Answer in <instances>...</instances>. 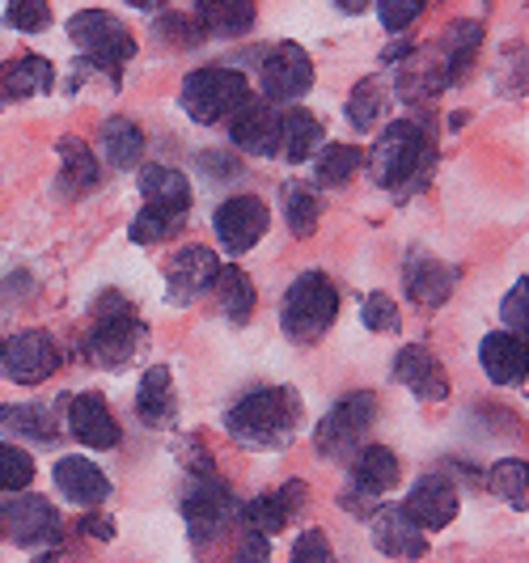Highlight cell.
<instances>
[{"mask_svg":"<svg viewBox=\"0 0 529 563\" xmlns=\"http://www.w3.org/2000/svg\"><path fill=\"white\" fill-rule=\"evenodd\" d=\"M34 483V457L0 441V492H26Z\"/></svg>","mask_w":529,"mask_h":563,"instance_id":"38","label":"cell"},{"mask_svg":"<svg viewBox=\"0 0 529 563\" xmlns=\"http://www.w3.org/2000/svg\"><path fill=\"white\" fill-rule=\"evenodd\" d=\"M56 85V68L52 59L43 56H22V59H9L0 68V98H34V93H47Z\"/></svg>","mask_w":529,"mask_h":563,"instance_id":"27","label":"cell"},{"mask_svg":"<svg viewBox=\"0 0 529 563\" xmlns=\"http://www.w3.org/2000/svg\"><path fill=\"white\" fill-rule=\"evenodd\" d=\"M288 563H334V551H331V538L327 530H306V534L293 542V555Z\"/></svg>","mask_w":529,"mask_h":563,"instance_id":"44","label":"cell"},{"mask_svg":"<svg viewBox=\"0 0 529 563\" xmlns=\"http://www.w3.org/2000/svg\"><path fill=\"white\" fill-rule=\"evenodd\" d=\"M267 555H272L267 538L254 534V530H246V534H242V542H238V551H233V560H229V563H267Z\"/></svg>","mask_w":529,"mask_h":563,"instance_id":"47","label":"cell"},{"mask_svg":"<svg viewBox=\"0 0 529 563\" xmlns=\"http://www.w3.org/2000/svg\"><path fill=\"white\" fill-rule=\"evenodd\" d=\"M301 508H306V487H301V483H284L279 492H263V496H254L251 505H242L238 517L246 521V530L272 538V534H279Z\"/></svg>","mask_w":529,"mask_h":563,"instance_id":"17","label":"cell"},{"mask_svg":"<svg viewBox=\"0 0 529 563\" xmlns=\"http://www.w3.org/2000/svg\"><path fill=\"white\" fill-rule=\"evenodd\" d=\"M394 382L398 386H407L419 402H441L449 398V373L445 365L428 352V347H403L398 356H394Z\"/></svg>","mask_w":529,"mask_h":563,"instance_id":"16","label":"cell"},{"mask_svg":"<svg viewBox=\"0 0 529 563\" xmlns=\"http://www.w3.org/2000/svg\"><path fill=\"white\" fill-rule=\"evenodd\" d=\"M0 428L13 432L18 441H34V445H56V411L43 402H9L0 407Z\"/></svg>","mask_w":529,"mask_h":563,"instance_id":"26","label":"cell"},{"mask_svg":"<svg viewBox=\"0 0 529 563\" xmlns=\"http://www.w3.org/2000/svg\"><path fill=\"white\" fill-rule=\"evenodd\" d=\"M93 313H98V318H119V313H132V306H128L123 292H102L98 306H93Z\"/></svg>","mask_w":529,"mask_h":563,"instance_id":"49","label":"cell"},{"mask_svg":"<svg viewBox=\"0 0 529 563\" xmlns=\"http://www.w3.org/2000/svg\"><path fill=\"white\" fill-rule=\"evenodd\" d=\"M361 313H364V327H368V331H382V335H394V331L403 327L398 306H394V297H386V292H368Z\"/></svg>","mask_w":529,"mask_h":563,"instance_id":"39","label":"cell"},{"mask_svg":"<svg viewBox=\"0 0 529 563\" xmlns=\"http://www.w3.org/2000/svg\"><path fill=\"white\" fill-rule=\"evenodd\" d=\"M0 534H4V526H0Z\"/></svg>","mask_w":529,"mask_h":563,"instance_id":"55","label":"cell"},{"mask_svg":"<svg viewBox=\"0 0 529 563\" xmlns=\"http://www.w3.org/2000/svg\"><path fill=\"white\" fill-rule=\"evenodd\" d=\"M0 526L18 547H52L59 542V512L43 496H13L9 505H0Z\"/></svg>","mask_w":529,"mask_h":563,"instance_id":"11","label":"cell"},{"mask_svg":"<svg viewBox=\"0 0 529 563\" xmlns=\"http://www.w3.org/2000/svg\"><path fill=\"white\" fill-rule=\"evenodd\" d=\"M144 339H148V327L140 318H132V313L98 318V327L85 335V356L102 368H119L136 356Z\"/></svg>","mask_w":529,"mask_h":563,"instance_id":"12","label":"cell"},{"mask_svg":"<svg viewBox=\"0 0 529 563\" xmlns=\"http://www.w3.org/2000/svg\"><path fill=\"white\" fill-rule=\"evenodd\" d=\"M284 217H288V229L293 238H309L318 229V217H322V203L309 187H284Z\"/></svg>","mask_w":529,"mask_h":563,"instance_id":"37","label":"cell"},{"mask_svg":"<svg viewBox=\"0 0 529 563\" xmlns=\"http://www.w3.org/2000/svg\"><path fill=\"white\" fill-rule=\"evenodd\" d=\"M68 428H73V437L89 445V450H114L119 441H123V432H119V420H114V411L107 407V398L102 395H77L73 398V407H68Z\"/></svg>","mask_w":529,"mask_h":563,"instance_id":"18","label":"cell"},{"mask_svg":"<svg viewBox=\"0 0 529 563\" xmlns=\"http://www.w3.org/2000/svg\"><path fill=\"white\" fill-rule=\"evenodd\" d=\"M382 111H386V81H382V77H364V81L352 89V98H348V123H352L356 132H373Z\"/></svg>","mask_w":529,"mask_h":563,"instance_id":"35","label":"cell"},{"mask_svg":"<svg viewBox=\"0 0 529 563\" xmlns=\"http://www.w3.org/2000/svg\"><path fill=\"white\" fill-rule=\"evenodd\" d=\"M432 166V144H428V132L398 119L390 123L377 144L368 148V178L377 187H390V191H407L419 183V169Z\"/></svg>","mask_w":529,"mask_h":563,"instance_id":"2","label":"cell"},{"mask_svg":"<svg viewBox=\"0 0 529 563\" xmlns=\"http://www.w3.org/2000/svg\"><path fill=\"white\" fill-rule=\"evenodd\" d=\"M453 288H458V267H449L441 258H428V254L407 263V297L419 306L441 310Z\"/></svg>","mask_w":529,"mask_h":563,"instance_id":"22","label":"cell"},{"mask_svg":"<svg viewBox=\"0 0 529 563\" xmlns=\"http://www.w3.org/2000/svg\"><path fill=\"white\" fill-rule=\"evenodd\" d=\"M258 85H263V98L272 102H297L313 85V59L301 43H279L258 64Z\"/></svg>","mask_w":529,"mask_h":563,"instance_id":"9","label":"cell"},{"mask_svg":"<svg viewBox=\"0 0 529 563\" xmlns=\"http://www.w3.org/2000/svg\"><path fill=\"white\" fill-rule=\"evenodd\" d=\"M377 18H382V26L390 30V34H403V30L419 18V4H416V0H407V4H394V0H386V4L377 9Z\"/></svg>","mask_w":529,"mask_h":563,"instance_id":"46","label":"cell"},{"mask_svg":"<svg viewBox=\"0 0 529 563\" xmlns=\"http://www.w3.org/2000/svg\"><path fill=\"white\" fill-rule=\"evenodd\" d=\"M199 166H203L208 178H233V174H238V162H233L229 153H203Z\"/></svg>","mask_w":529,"mask_h":563,"instance_id":"48","label":"cell"},{"mask_svg":"<svg viewBox=\"0 0 529 563\" xmlns=\"http://www.w3.org/2000/svg\"><path fill=\"white\" fill-rule=\"evenodd\" d=\"M217 276H221L217 254L203 251V246H183L166 263V301L169 306H187V301H196L203 288H212Z\"/></svg>","mask_w":529,"mask_h":563,"instance_id":"13","label":"cell"},{"mask_svg":"<svg viewBox=\"0 0 529 563\" xmlns=\"http://www.w3.org/2000/svg\"><path fill=\"white\" fill-rule=\"evenodd\" d=\"M212 288H217V306H221V313L229 318V322H233V327L251 322L258 292H254L251 276H246L242 267H221V276L212 280Z\"/></svg>","mask_w":529,"mask_h":563,"instance_id":"30","label":"cell"},{"mask_svg":"<svg viewBox=\"0 0 529 563\" xmlns=\"http://www.w3.org/2000/svg\"><path fill=\"white\" fill-rule=\"evenodd\" d=\"M334 313H339V288L331 284V276L306 272L284 292L279 327H284V335L293 339V343H318L331 331Z\"/></svg>","mask_w":529,"mask_h":563,"instance_id":"3","label":"cell"},{"mask_svg":"<svg viewBox=\"0 0 529 563\" xmlns=\"http://www.w3.org/2000/svg\"><path fill=\"white\" fill-rule=\"evenodd\" d=\"M339 505L348 508V512H356V517H373V496H364V492H356V496H339Z\"/></svg>","mask_w":529,"mask_h":563,"instance_id":"51","label":"cell"},{"mask_svg":"<svg viewBox=\"0 0 529 563\" xmlns=\"http://www.w3.org/2000/svg\"><path fill=\"white\" fill-rule=\"evenodd\" d=\"M368 521H373V547H377L382 555H394V560H419V555L428 551L423 530H419L416 521H407V512H403L398 505L377 508Z\"/></svg>","mask_w":529,"mask_h":563,"instance_id":"21","label":"cell"},{"mask_svg":"<svg viewBox=\"0 0 529 563\" xmlns=\"http://www.w3.org/2000/svg\"><path fill=\"white\" fill-rule=\"evenodd\" d=\"M81 534H93V538H102V542H111V538H114V521H107V517H85Z\"/></svg>","mask_w":529,"mask_h":563,"instance_id":"50","label":"cell"},{"mask_svg":"<svg viewBox=\"0 0 529 563\" xmlns=\"http://www.w3.org/2000/svg\"><path fill=\"white\" fill-rule=\"evenodd\" d=\"M136 411L148 428H166V423H174L178 398H174V377H169L166 365H153L148 373H144V382H140V390H136Z\"/></svg>","mask_w":529,"mask_h":563,"instance_id":"28","label":"cell"},{"mask_svg":"<svg viewBox=\"0 0 529 563\" xmlns=\"http://www.w3.org/2000/svg\"><path fill=\"white\" fill-rule=\"evenodd\" d=\"M251 98V85L238 68H196L183 81V111L196 123H221Z\"/></svg>","mask_w":529,"mask_h":563,"instance_id":"5","label":"cell"},{"mask_svg":"<svg viewBox=\"0 0 529 563\" xmlns=\"http://www.w3.org/2000/svg\"><path fill=\"white\" fill-rule=\"evenodd\" d=\"M229 136H233V148H242V153H251V157H276L279 111L272 107V102H254V98H246V102L233 111Z\"/></svg>","mask_w":529,"mask_h":563,"instance_id":"15","label":"cell"},{"mask_svg":"<svg viewBox=\"0 0 529 563\" xmlns=\"http://www.w3.org/2000/svg\"><path fill=\"white\" fill-rule=\"evenodd\" d=\"M301 423V395L293 386H263L238 398L224 416V428L246 450H284Z\"/></svg>","mask_w":529,"mask_h":563,"instance_id":"1","label":"cell"},{"mask_svg":"<svg viewBox=\"0 0 529 563\" xmlns=\"http://www.w3.org/2000/svg\"><path fill=\"white\" fill-rule=\"evenodd\" d=\"M59 368V347L47 331H22L0 343V373L18 386H38Z\"/></svg>","mask_w":529,"mask_h":563,"instance_id":"8","label":"cell"},{"mask_svg":"<svg viewBox=\"0 0 529 563\" xmlns=\"http://www.w3.org/2000/svg\"><path fill=\"white\" fill-rule=\"evenodd\" d=\"M373 420H377V395L373 390H356V395L339 398L331 411L318 420L313 445L331 462H348L352 453L361 450V441L368 437Z\"/></svg>","mask_w":529,"mask_h":563,"instance_id":"4","label":"cell"},{"mask_svg":"<svg viewBox=\"0 0 529 563\" xmlns=\"http://www.w3.org/2000/svg\"><path fill=\"white\" fill-rule=\"evenodd\" d=\"M403 483V466H398V453L386 445H364L352 462V487L364 496H386L390 487Z\"/></svg>","mask_w":529,"mask_h":563,"instance_id":"24","label":"cell"},{"mask_svg":"<svg viewBox=\"0 0 529 563\" xmlns=\"http://www.w3.org/2000/svg\"><path fill=\"white\" fill-rule=\"evenodd\" d=\"M238 508L242 505H238L233 492L217 479L212 466L196 471L187 496H183V521H187L191 542H212V538H221L224 530H229V521L238 517Z\"/></svg>","mask_w":529,"mask_h":563,"instance_id":"6","label":"cell"},{"mask_svg":"<svg viewBox=\"0 0 529 563\" xmlns=\"http://www.w3.org/2000/svg\"><path fill=\"white\" fill-rule=\"evenodd\" d=\"M458 505L462 500H458L453 479H445V475H423L398 508L407 512V521H416L419 530H445L449 521L458 517Z\"/></svg>","mask_w":529,"mask_h":563,"instance_id":"14","label":"cell"},{"mask_svg":"<svg viewBox=\"0 0 529 563\" xmlns=\"http://www.w3.org/2000/svg\"><path fill=\"white\" fill-rule=\"evenodd\" d=\"M52 479H56L64 500H73V505H81V508L102 505V500L111 496V479L102 475V466H93V462L81 457V453L59 457L56 471H52Z\"/></svg>","mask_w":529,"mask_h":563,"instance_id":"19","label":"cell"},{"mask_svg":"<svg viewBox=\"0 0 529 563\" xmlns=\"http://www.w3.org/2000/svg\"><path fill=\"white\" fill-rule=\"evenodd\" d=\"M478 43H483V26H478V22H449L445 34H441V52L449 56L445 81H462V77H466Z\"/></svg>","mask_w":529,"mask_h":563,"instance_id":"33","label":"cell"},{"mask_svg":"<svg viewBox=\"0 0 529 563\" xmlns=\"http://www.w3.org/2000/svg\"><path fill=\"white\" fill-rule=\"evenodd\" d=\"M102 153H107V162L114 169H132L140 162V153H144V132L132 119L114 114V119L102 123Z\"/></svg>","mask_w":529,"mask_h":563,"instance_id":"32","label":"cell"},{"mask_svg":"<svg viewBox=\"0 0 529 563\" xmlns=\"http://www.w3.org/2000/svg\"><path fill=\"white\" fill-rule=\"evenodd\" d=\"M318 144H322V123L313 119L309 111L301 107H288V111H279V157L284 162H293V166H301L309 162L313 153H318Z\"/></svg>","mask_w":529,"mask_h":563,"instance_id":"25","label":"cell"},{"mask_svg":"<svg viewBox=\"0 0 529 563\" xmlns=\"http://www.w3.org/2000/svg\"><path fill=\"white\" fill-rule=\"evenodd\" d=\"M478 361H483V373L496 386H517V382H526V339L508 335V331H492L478 347Z\"/></svg>","mask_w":529,"mask_h":563,"instance_id":"23","label":"cell"},{"mask_svg":"<svg viewBox=\"0 0 529 563\" xmlns=\"http://www.w3.org/2000/svg\"><path fill=\"white\" fill-rule=\"evenodd\" d=\"M272 225V212L258 196H233L224 199L212 217V229H217V242H221L229 254H246L263 242V233Z\"/></svg>","mask_w":529,"mask_h":563,"instance_id":"10","label":"cell"},{"mask_svg":"<svg viewBox=\"0 0 529 563\" xmlns=\"http://www.w3.org/2000/svg\"><path fill=\"white\" fill-rule=\"evenodd\" d=\"M0 343H4V339H0Z\"/></svg>","mask_w":529,"mask_h":563,"instance_id":"56","label":"cell"},{"mask_svg":"<svg viewBox=\"0 0 529 563\" xmlns=\"http://www.w3.org/2000/svg\"><path fill=\"white\" fill-rule=\"evenodd\" d=\"M500 318H504V327H508V335L526 339V327H529V280L526 276H521V284H513V292L504 297Z\"/></svg>","mask_w":529,"mask_h":563,"instance_id":"42","label":"cell"},{"mask_svg":"<svg viewBox=\"0 0 529 563\" xmlns=\"http://www.w3.org/2000/svg\"><path fill=\"white\" fill-rule=\"evenodd\" d=\"M59 162H64V191L68 196H81V191H93L98 187V162H93V153L77 141H59Z\"/></svg>","mask_w":529,"mask_h":563,"instance_id":"34","label":"cell"},{"mask_svg":"<svg viewBox=\"0 0 529 563\" xmlns=\"http://www.w3.org/2000/svg\"><path fill=\"white\" fill-rule=\"evenodd\" d=\"M487 487L500 496L508 508L529 505V483H526V457H504L487 471Z\"/></svg>","mask_w":529,"mask_h":563,"instance_id":"36","label":"cell"},{"mask_svg":"<svg viewBox=\"0 0 529 563\" xmlns=\"http://www.w3.org/2000/svg\"><path fill=\"white\" fill-rule=\"evenodd\" d=\"M441 89H445V73H437V68H407L403 81H398V93L407 102H423V98H432Z\"/></svg>","mask_w":529,"mask_h":563,"instance_id":"41","label":"cell"},{"mask_svg":"<svg viewBox=\"0 0 529 563\" xmlns=\"http://www.w3.org/2000/svg\"><path fill=\"white\" fill-rule=\"evenodd\" d=\"M30 563H59L56 555H38V560H30Z\"/></svg>","mask_w":529,"mask_h":563,"instance_id":"53","label":"cell"},{"mask_svg":"<svg viewBox=\"0 0 529 563\" xmlns=\"http://www.w3.org/2000/svg\"><path fill=\"white\" fill-rule=\"evenodd\" d=\"M0 107H4V98H0Z\"/></svg>","mask_w":529,"mask_h":563,"instance_id":"54","label":"cell"},{"mask_svg":"<svg viewBox=\"0 0 529 563\" xmlns=\"http://www.w3.org/2000/svg\"><path fill=\"white\" fill-rule=\"evenodd\" d=\"M140 196L153 212H162L169 221H183L191 212V183L183 178V169L174 166H144L140 169Z\"/></svg>","mask_w":529,"mask_h":563,"instance_id":"20","label":"cell"},{"mask_svg":"<svg viewBox=\"0 0 529 563\" xmlns=\"http://www.w3.org/2000/svg\"><path fill=\"white\" fill-rule=\"evenodd\" d=\"M191 18H196L199 34L242 38L254 26V4H242V0H203V4H196Z\"/></svg>","mask_w":529,"mask_h":563,"instance_id":"29","label":"cell"},{"mask_svg":"<svg viewBox=\"0 0 529 563\" xmlns=\"http://www.w3.org/2000/svg\"><path fill=\"white\" fill-rule=\"evenodd\" d=\"M339 9H343V13H361L364 4L361 0H339Z\"/></svg>","mask_w":529,"mask_h":563,"instance_id":"52","label":"cell"},{"mask_svg":"<svg viewBox=\"0 0 529 563\" xmlns=\"http://www.w3.org/2000/svg\"><path fill=\"white\" fill-rule=\"evenodd\" d=\"M68 38L89 56V64H102V68H114V73H119V64H128V59L136 56L132 30L123 26L114 13H107V9L73 13L68 18Z\"/></svg>","mask_w":529,"mask_h":563,"instance_id":"7","label":"cell"},{"mask_svg":"<svg viewBox=\"0 0 529 563\" xmlns=\"http://www.w3.org/2000/svg\"><path fill=\"white\" fill-rule=\"evenodd\" d=\"M4 22H9L13 30L34 34V30H43L47 22H52V9H47L43 0H18V4H9V9H4Z\"/></svg>","mask_w":529,"mask_h":563,"instance_id":"43","label":"cell"},{"mask_svg":"<svg viewBox=\"0 0 529 563\" xmlns=\"http://www.w3.org/2000/svg\"><path fill=\"white\" fill-rule=\"evenodd\" d=\"M174 225H178V221H169V217H162V212L144 208L136 221H132V229H128V238H132L136 246H153V242L169 238V229H174Z\"/></svg>","mask_w":529,"mask_h":563,"instance_id":"45","label":"cell"},{"mask_svg":"<svg viewBox=\"0 0 529 563\" xmlns=\"http://www.w3.org/2000/svg\"><path fill=\"white\" fill-rule=\"evenodd\" d=\"M364 166V153L356 144H327V148H318L313 153V183L318 187H343V183H352V174Z\"/></svg>","mask_w":529,"mask_h":563,"instance_id":"31","label":"cell"},{"mask_svg":"<svg viewBox=\"0 0 529 563\" xmlns=\"http://www.w3.org/2000/svg\"><path fill=\"white\" fill-rule=\"evenodd\" d=\"M153 34H162V43H169V47H196L199 38H203L191 13H162Z\"/></svg>","mask_w":529,"mask_h":563,"instance_id":"40","label":"cell"}]
</instances>
